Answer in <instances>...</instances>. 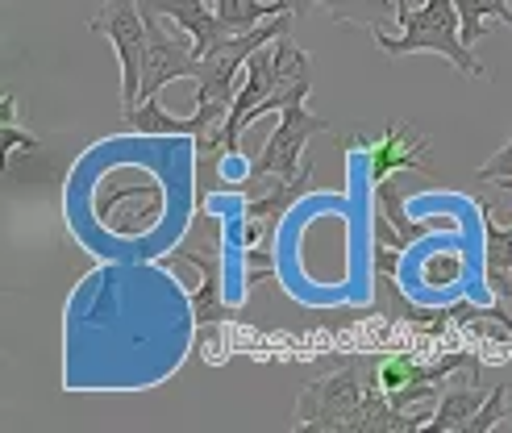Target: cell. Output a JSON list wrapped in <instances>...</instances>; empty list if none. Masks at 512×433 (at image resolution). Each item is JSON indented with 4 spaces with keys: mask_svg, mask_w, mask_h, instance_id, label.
<instances>
[{
    "mask_svg": "<svg viewBox=\"0 0 512 433\" xmlns=\"http://www.w3.org/2000/svg\"><path fill=\"white\" fill-rule=\"evenodd\" d=\"M396 21L400 34H383L375 30V46L388 50V55H442L450 67H458V75L467 80H488V67L475 59V46L463 38V17H458L454 0H425L421 9H408L404 0L396 5Z\"/></svg>",
    "mask_w": 512,
    "mask_h": 433,
    "instance_id": "cell-1",
    "label": "cell"
},
{
    "mask_svg": "<svg viewBox=\"0 0 512 433\" xmlns=\"http://www.w3.org/2000/svg\"><path fill=\"white\" fill-rule=\"evenodd\" d=\"M367 367H342L334 375L313 379L309 388H300L296 396V429H321V433H358V413H363L367 384H371Z\"/></svg>",
    "mask_w": 512,
    "mask_h": 433,
    "instance_id": "cell-2",
    "label": "cell"
},
{
    "mask_svg": "<svg viewBox=\"0 0 512 433\" xmlns=\"http://www.w3.org/2000/svg\"><path fill=\"white\" fill-rule=\"evenodd\" d=\"M92 34L109 38L121 63V113L138 109L142 100V71L150 55V25L142 13V0H100L92 17Z\"/></svg>",
    "mask_w": 512,
    "mask_h": 433,
    "instance_id": "cell-3",
    "label": "cell"
},
{
    "mask_svg": "<svg viewBox=\"0 0 512 433\" xmlns=\"http://www.w3.org/2000/svg\"><path fill=\"white\" fill-rule=\"evenodd\" d=\"M329 130V121L317 117L304 109V100L300 105H288L284 113H279V125L267 134L263 150H259V159L250 163L254 175H275V180H292V175H300L304 167V146H309L313 134H325Z\"/></svg>",
    "mask_w": 512,
    "mask_h": 433,
    "instance_id": "cell-4",
    "label": "cell"
},
{
    "mask_svg": "<svg viewBox=\"0 0 512 433\" xmlns=\"http://www.w3.org/2000/svg\"><path fill=\"white\" fill-rule=\"evenodd\" d=\"M163 21H167V17L146 13V25H150V55H146V71H142V100L159 96V92H163L167 84H175V80H196V75H200V55H196L192 38L171 34Z\"/></svg>",
    "mask_w": 512,
    "mask_h": 433,
    "instance_id": "cell-5",
    "label": "cell"
},
{
    "mask_svg": "<svg viewBox=\"0 0 512 433\" xmlns=\"http://www.w3.org/2000/svg\"><path fill=\"white\" fill-rule=\"evenodd\" d=\"M400 171H429V142L413 125L392 121L367 150V175H371V184H383Z\"/></svg>",
    "mask_w": 512,
    "mask_h": 433,
    "instance_id": "cell-6",
    "label": "cell"
},
{
    "mask_svg": "<svg viewBox=\"0 0 512 433\" xmlns=\"http://www.w3.org/2000/svg\"><path fill=\"white\" fill-rule=\"evenodd\" d=\"M479 213H483V284L512 317V221H500L492 205H479Z\"/></svg>",
    "mask_w": 512,
    "mask_h": 433,
    "instance_id": "cell-7",
    "label": "cell"
},
{
    "mask_svg": "<svg viewBox=\"0 0 512 433\" xmlns=\"http://www.w3.org/2000/svg\"><path fill=\"white\" fill-rule=\"evenodd\" d=\"M142 13H155V17H167L184 30L196 46V55L204 59L217 42L229 38L225 21L217 17V9H209V0H142Z\"/></svg>",
    "mask_w": 512,
    "mask_h": 433,
    "instance_id": "cell-8",
    "label": "cell"
},
{
    "mask_svg": "<svg viewBox=\"0 0 512 433\" xmlns=\"http://www.w3.org/2000/svg\"><path fill=\"white\" fill-rule=\"evenodd\" d=\"M458 367H479V359L471 350H454L438 363H417L408 359V354H392V359H383L375 367V379L383 392H400V388H413V384H442L446 375H454Z\"/></svg>",
    "mask_w": 512,
    "mask_h": 433,
    "instance_id": "cell-9",
    "label": "cell"
},
{
    "mask_svg": "<svg viewBox=\"0 0 512 433\" xmlns=\"http://www.w3.org/2000/svg\"><path fill=\"white\" fill-rule=\"evenodd\" d=\"M171 259H184V263H196L200 267V288L192 292V317H196V329H213L221 321H234L238 309H229L221 300V259L217 254H200L192 246H179Z\"/></svg>",
    "mask_w": 512,
    "mask_h": 433,
    "instance_id": "cell-10",
    "label": "cell"
},
{
    "mask_svg": "<svg viewBox=\"0 0 512 433\" xmlns=\"http://www.w3.org/2000/svg\"><path fill=\"white\" fill-rule=\"evenodd\" d=\"M483 409V396H479V371L467 379V384H454L442 392L438 409H433L425 429H442V433H467V425L475 421V413Z\"/></svg>",
    "mask_w": 512,
    "mask_h": 433,
    "instance_id": "cell-11",
    "label": "cell"
},
{
    "mask_svg": "<svg viewBox=\"0 0 512 433\" xmlns=\"http://www.w3.org/2000/svg\"><path fill=\"white\" fill-rule=\"evenodd\" d=\"M213 9L225 21L229 34H246V30H254V25H263L267 17L292 13L288 0H213Z\"/></svg>",
    "mask_w": 512,
    "mask_h": 433,
    "instance_id": "cell-12",
    "label": "cell"
},
{
    "mask_svg": "<svg viewBox=\"0 0 512 433\" xmlns=\"http://www.w3.org/2000/svg\"><path fill=\"white\" fill-rule=\"evenodd\" d=\"M375 192H379V205H383V213L392 217V225L400 229V234H404L408 242H421L425 234H438V229H446V221H442V217H429V221L408 217V209H404V196H400V188H396L392 180L375 184Z\"/></svg>",
    "mask_w": 512,
    "mask_h": 433,
    "instance_id": "cell-13",
    "label": "cell"
},
{
    "mask_svg": "<svg viewBox=\"0 0 512 433\" xmlns=\"http://www.w3.org/2000/svg\"><path fill=\"white\" fill-rule=\"evenodd\" d=\"M325 9L334 21L363 25V30H383L396 17V0H325Z\"/></svg>",
    "mask_w": 512,
    "mask_h": 433,
    "instance_id": "cell-14",
    "label": "cell"
},
{
    "mask_svg": "<svg viewBox=\"0 0 512 433\" xmlns=\"http://www.w3.org/2000/svg\"><path fill=\"white\" fill-rule=\"evenodd\" d=\"M458 5V17H463V38L475 46L483 34H488V21H504L512 25V9H508V0H454Z\"/></svg>",
    "mask_w": 512,
    "mask_h": 433,
    "instance_id": "cell-15",
    "label": "cell"
},
{
    "mask_svg": "<svg viewBox=\"0 0 512 433\" xmlns=\"http://www.w3.org/2000/svg\"><path fill=\"white\" fill-rule=\"evenodd\" d=\"M0 146H5V159L13 155V150H34L38 146V138L17 125V96L13 92L0 96Z\"/></svg>",
    "mask_w": 512,
    "mask_h": 433,
    "instance_id": "cell-16",
    "label": "cell"
},
{
    "mask_svg": "<svg viewBox=\"0 0 512 433\" xmlns=\"http://www.w3.org/2000/svg\"><path fill=\"white\" fill-rule=\"evenodd\" d=\"M508 409H512V388H508V384H496L492 396L483 400V409L475 413V421L467 425V433H488L492 425H500V421L508 417Z\"/></svg>",
    "mask_w": 512,
    "mask_h": 433,
    "instance_id": "cell-17",
    "label": "cell"
},
{
    "mask_svg": "<svg viewBox=\"0 0 512 433\" xmlns=\"http://www.w3.org/2000/svg\"><path fill=\"white\" fill-rule=\"evenodd\" d=\"M475 175H479L483 184H500L504 192H512V138H508V142H504V146H500L496 155L483 163Z\"/></svg>",
    "mask_w": 512,
    "mask_h": 433,
    "instance_id": "cell-18",
    "label": "cell"
},
{
    "mask_svg": "<svg viewBox=\"0 0 512 433\" xmlns=\"http://www.w3.org/2000/svg\"><path fill=\"white\" fill-rule=\"evenodd\" d=\"M292 5V17H309L317 5H325V0H288Z\"/></svg>",
    "mask_w": 512,
    "mask_h": 433,
    "instance_id": "cell-19",
    "label": "cell"
}]
</instances>
